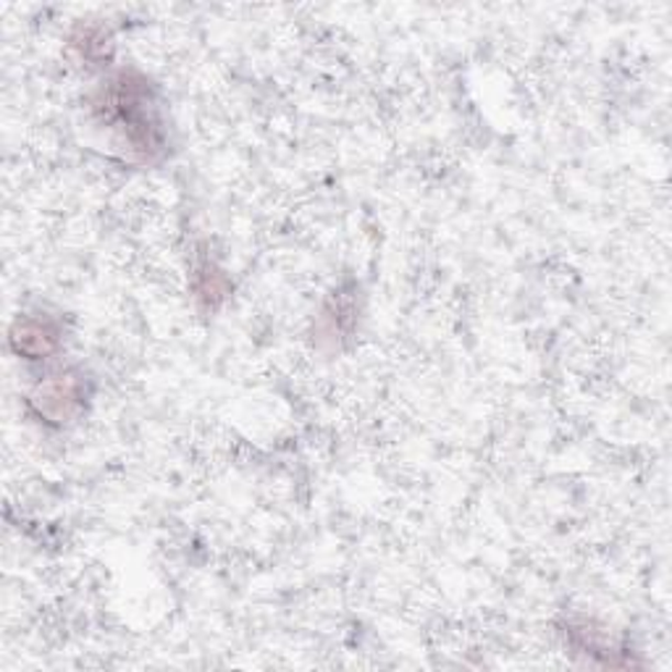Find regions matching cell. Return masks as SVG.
Instances as JSON below:
<instances>
[{
    "instance_id": "obj_2",
    "label": "cell",
    "mask_w": 672,
    "mask_h": 672,
    "mask_svg": "<svg viewBox=\"0 0 672 672\" xmlns=\"http://www.w3.org/2000/svg\"><path fill=\"white\" fill-rule=\"evenodd\" d=\"M11 342L16 344L19 352L30 357H43L47 352L56 350L58 344V329L53 323L40 321V318H24L13 329Z\"/></svg>"
},
{
    "instance_id": "obj_1",
    "label": "cell",
    "mask_w": 672,
    "mask_h": 672,
    "mask_svg": "<svg viewBox=\"0 0 672 672\" xmlns=\"http://www.w3.org/2000/svg\"><path fill=\"white\" fill-rule=\"evenodd\" d=\"M81 397H85V392H81V384L77 378L71 376H58L53 378V382H47L45 386H40L35 403L40 405V412L53 420H64L71 418L74 412L81 407Z\"/></svg>"
}]
</instances>
